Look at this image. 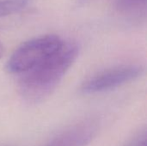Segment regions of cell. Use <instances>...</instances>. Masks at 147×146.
<instances>
[{
    "instance_id": "obj_2",
    "label": "cell",
    "mask_w": 147,
    "mask_h": 146,
    "mask_svg": "<svg viewBox=\"0 0 147 146\" xmlns=\"http://www.w3.org/2000/svg\"><path fill=\"white\" fill-rule=\"evenodd\" d=\"M63 43L64 40L55 34L42 35L25 41L12 53L6 69L13 74L25 72L57 52Z\"/></svg>"
},
{
    "instance_id": "obj_1",
    "label": "cell",
    "mask_w": 147,
    "mask_h": 146,
    "mask_svg": "<svg viewBox=\"0 0 147 146\" xmlns=\"http://www.w3.org/2000/svg\"><path fill=\"white\" fill-rule=\"evenodd\" d=\"M78 53L79 46L76 42L64 41L53 54L19 74L18 89L21 96L31 103H38L47 98L73 65Z\"/></svg>"
},
{
    "instance_id": "obj_4",
    "label": "cell",
    "mask_w": 147,
    "mask_h": 146,
    "mask_svg": "<svg viewBox=\"0 0 147 146\" xmlns=\"http://www.w3.org/2000/svg\"><path fill=\"white\" fill-rule=\"evenodd\" d=\"M96 131L93 122H80L65 128L43 146H86L92 140Z\"/></svg>"
},
{
    "instance_id": "obj_7",
    "label": "cell",
    "mask_w": 147,
    "mask_h": 146,
    "mask_svg": "<svg viewBox=\"0 0 147 146\" xmlns=\"http://www.w3.org/2000/svg\"><path fill=\"white\" fill-rule=\"evenodd\" d=\"M3 53V45L0 43V58L2 57Z\"/></svg>"
},
{
    "instance_id": "obj_8",
    "label": "cell",
    "mask_w": 147,
    "mask_h": 146,
    "mask_svg": "<svg viewBox=\"0 0 147 146\" xmlns=\"http://www.w3.org/2000/svg\"><path fill=\"white\" fill-rule=\"evenodd\" d=\"M89 1H90V0H77V2L78 3H87Z\"/></svg>"
},
{
    "instance_id": "obj_6",
    "label": "cell",
    "mask_w": 147,
    "mask_h": 146,
    "mask_svg": "<svg viewBox=\"0 0 147 146\" xmlns=\"http://www.w3.org/2000/svg\"><path fill=\"white\" fill-rule=\"evenodd\" d=\"M28 3L29 0H0V18L22 11Z\"/></svg>"
},
{
    "instance_id": "obj_5",
    "label": "cell",
    "mask_w": 147,
    "mask_h": 146,
    "mask_svg": "<svg viewBox=\"0 0 147 146\" xmlns=\"http://www.w3.org/2000/svg\"><path fill=\"white\" fill-rule=\"evenodd\" d=\"M147 0H115L116 10L125 15L134 16L146 13Z\"/></svg>"
},
{
    "instance_id": "obj_3",
    "label": "cell",
    "mask_w": 147,
    "mask_h": 146,
    "mask_svg": "<svg viewBox=\"0 0 147 146\" xmlns=\"http://www.w3.org/2000/svg\"><path fill=\"white\" fill-rule=\"evenodd\" d=\"M144 68L139 65H123L115 66L95 74L81 86L84 94H95L109 91L121 87L140 77Z\"/></svg>"
}]
</instances>
